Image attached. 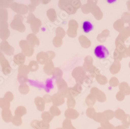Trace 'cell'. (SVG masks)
<instances>
[{"label": "cell", "instance_id": "obj_1", "mask_svg": "<svg viewBox=\"0 0 130 129\" xmlns=\"http://www.w3.org/2000/svg\"><path fill=\"white\" fill-rule=\"evenodd\" d=\"M95 56L100 59H105L108 56L109 52L108 49L103 45H99L95 47L94 49Z\"/></svg>", "mask_w": 130, "mask_h": 129}, {"label": "cell", "instance_id": "obj_2", "mask_svg": "<svg viewBox=\"0 0 130 129\" xmlns=\"http://www.w3.org/2000/svg\"><path fill=\"white\" fill-rule=\"evenodd\" d=\"M94 26L90 21H84L82 24V29L85 33H89L93 30Z\"/></svg>", "mask_w": 130, "mask_h": 129}, {"label": "cell", "instance_id": "obj_3", "mask_svg": "<svg viewBox=\"0 0 130 129\" xmlns=\"http://www.w3.org/2000/svg\"><path fill=\"white\" fill-rule=\"evenodd\" d=\"M54 87V85L53 83V80L52 79H48L46 81L45 90L46 92H50V90L53 89Z\"/></svg>", "mask_w": 130, "mask_h": 129}]
</instances>
